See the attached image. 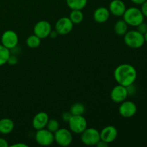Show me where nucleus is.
I'll return each mask as SVG.
<instances>
[{
    "label": "nucleus",
    "instance_id": "7c9ffc66",
    "mask_svg": "<svg viewBox=\"0 0 147 147\" xmlns=\"http://www.w3.org/2000/svg\"><path fill=\"white\" fill-rule=\"evenodd\" d=\"M9 144L7 140L3 138H0V147H8Z\"/></svg>",
    "mask_w": 147,
    "mask_h": 147
},
{
    "label": "nucleus",
    "instance_id": "cd10ccee",
    "mask_svg": "<svg viewBox=\"0 0 147 147\" xmlns=\"http://www.w3.org/2000/svg\"><path fill=\"white\" fill-rule=\"evenodd\" d=\"M128 91V94L130 95V96H133L135 94V93L136 92V88L135 87V86L134 84L130 85V86H127L126 87Z\"/></svg>",
    "mask_w": 147,
    "mask_h": 147
},
{
    "label": "nucleus",
    "instance_id": "ddd939ff",
    "mask_svg": "<svg viewBox=\"0 0 147 147\" xmlns=\"http://www.w3.org/2000/svg\"><path fill=\"white\" fill-rule=\"evenodd\" d=\"M118 136V131L113 126H108L103 128L100 132V139L108 144L112 143Z\"/></svg>",
    "mask_w": 147,
    "mask_h": 147
},
{
    "label": "nucleus",
    "instance_id": "f704fd0d",
    "mask_svg": "<svg viewBox=\"0 0 147 147\" xmlns=\"http://www.w3.org/2000/svg\"><path fill=\"white\" fill-rule=\"evenodd\" d=\"M144 40H145V42L147 43V32L144 34Z\"/></svg>",
    "mask_w": 147,
    "mask_h": 147
},
{
    "label": "nucleus",
    "instance_id": "4468645a",
    "mask_svg": "<svg viewBox=\"0 0 147 147\" xmlns=\"http://www.w3.org/2000/svg\"><path fill=\"white\" fill-rule=\"evenodd\" d=\"M126 9V4L122 0H112L109 4V11L116 17H122Z\"/></svg>",
    "mask_w": 147,
    "mask_h": 147
},
{
    "label": "nucleus",
    "instance_id": "9b49d317",
    "mask_svg": "<svg viewBox=\"0 0 147 147\" xmlns=\"http://www.w3.org/2000/svg\"><path fill=\"white\" fill-rule=\"evenodd\" d=\"M119 111L122 117L129 119L133 117L136 114L137 111V107L134 102L126 100L121 103Z\"/></svg>",
    "mask_w": 147,
    "mask_h": 147
},
{
    "label": "nucleus",
    "instance_id": "2f4dec72",
    "mask_svg": "<svg viewBox=\"0 0 147 147\" xmlns=\"http://www.w3.org/2000/svg\"><path fill=\"white\" fill-rule=\"evenodd\" d=\"M11 147H28V145L23 143H17L11 145Z\"/></svg>",
    "mask_w": 147,
    "mask_h": 147
},
{
    "label": "nucleus",
    "instance_id": "f257e3e1",
    "mask_svg": "<svg viewBox=\"0 0 147 147\" xmlns=\"http://www.w3.org/2000/svg\"><path fill=\"white\" fill-rule=\"evenodd\" d=\"M113 76L116 81L119 85L123 86H130L134 84L137 78L136 70L133 65L130 64H121L116 67L113 73Z\"/></svg>",
    "mask_w": 147,
    "mask_h": 147
},
{
    "label": "nucleus",
    "instance_id": "c85d7f7f",
    "mask_svg": "<svg viewBox=\"0 0 147 147\" xmlns=\"http://www.w3.org/2000/svg\"><path fill=\"white\" fill-rule=\"evenodd\" d=\"M141 11H142V14H144V17H147V0L142 4Z\"/></svg>",
    "mask_w": 147,
    "mask_h": 147
},
{
    "label": "nucleus",
    "instance_id": "1a4fd4ad",
    "mask_svg": "<svg viewBox=\"0 0 147 147\" xmlns=\"http://www.w3.org/2000/svg\"><path fill=\"white\" fill-rule=\"evenodd\" d=\"M55 31L60 35H66L73 30V23L69 17H63L59 19L55 24Z\"/></svg>",
    "mask_w": 147,
    "mask_h": 147
},
{
    "label": "nucleus",
    "instance_id": "2eb2a0df",
    "mask_svg": "<svg viewBox=\"0 0 147 147\" xmlns=\"http://www.w3.org/2000/svg\"><path fill=\"white\" fill-rule=\"evenodd\" d=\"M49 121V116L45 112H39L32 119V126L36 131L45 129Z\"/></svg>",
    "mask_w": 147,
    "mask_h": 147
},
{
    "label": "nucleus",
    "instance_id": "39448f33",
    "mask_svg": "<svg viewBox=\"0 0 147 147\" xmlns=\"http://www.w3.org/2000/svg\"><path fill=\"white\" fill-rule=\"evenodd\" d=\"M68 123L70 130L76 134H80L87 128V121L83 115H73Z\"/></svg>",
    "mask_w": 147,
    "mask_h": 147
},
{
    "label": "nucleus",
    "instance_id": "c756f323",
    "mask_svg": "<svg viewBox=\"0 0 147 147\" xmlns=\"http://www.w3.org/2000/svg\"><path fill=\"white\" fill-rule=\"evenodd\" d=\"M96 146L98 147H108L109 146V144L106 143V142H103V141H102L101 139H100V140L99 141L97 144H96Z\"/></svg>",
    "mask_w": 147,
    "mask_h": 147
},
{
    "label": "nucleus",
    "instance_id": "b1692460",
    "mask_svg": "<svg viewBox=\"0 0 147 147\" xmlns=\"http://www.w3.org/2000/svg\"><path fill=\"white\" fill-rule=\"evenodd\" d=\"M46 127L47 130L54 134L60 129V124H59V122L55 119H49Z\"/></svg>",
    "mask_w": 147,
    "mask_h": 147
},
{
    "label": "nucleus",
    "instance_id": "f03ea898",
    "mask_svg": "<svg viewBox=\"0 0 147 147\" xmlns=\"http://www.w3.org/2000/svg\"><path fill=\"white\" fill-rule=\"evenodd\" d=\"M122 17L128 25L131 27H137L140 23L144 21V16L141 9L134 7L126 9Z\"/></svg>",
    "mask_w": 147,
    "mask_h": 147
},
{
    "label": "nucleus",
    "instance_id": "4be33fe9",
    "mask_svg": "<svg viewBox=\"0 0 147 147\" xmlns=\"http://www.w3.org/2000/svg\"><path fill=\"white\" fill-rule=\"evenodd\" d=\"M26 44L30 48H37L41 44V39L35 34H32L27 37Z\"/></svg>",
    "mask_w": 147,
    "mask_h": 147
},
{
    "label": "nucleus",
    "instance_id": "20e7f679",
    "mask_svg": "<svg viewBox=\"0 0 147 147\" xmlns=\"http://www.w3.org/2000/svg\"><path fill=\"white\" fill-rule=\"evenodd\" d=\"M80 140L85 145L96 146L100 140V132L95 128H86L80 134Z\"/></svg>",
    "mask_w": 147,
    "mask_h": 147
},
{
    "label": "nucleus",
    "instance_id": "dca6fc26",
    "mask_svg": "<svg viewBox=\"0 0 147 147\" xmlns=\"http://www.w3.org/2000/svg\"><path fill=\"white\" fill-rule=\"evenodd\" d=\"M110 11L106 7H100L96 9L93 12V20L97 23H104L109 20Z\"/></svg>",
    "mask_w": 147,
    "mask_h": 147
},
{
    "label": "nucleus",
    "instance_id": "393cba45",
    "mask_svg": "<svg viewBox=\"0 0 147 147\" xmlns=\"http://www.w3.org/2000/svg\"><path fill=\"white\" fill-rule=\"evenodd\" d=\"M136 27V30L142 34H144L147 32V24L144 22L140 23Z\"/></svg>",
    "mask_w": 147,
    "mask_h": 147
},
{
    "label": "nucleus",
    "instance_id": "bb28decb",
    "mask_svg": "<svg viewBox=\"0 0 147 147\" xmlns=\"http://www.w3.org/2000/svg\"><path fill=\"white\" fill-rule=\"evenodd\" d=\"M72 116H73V114L70 113V111H65L62 114V119L65 122H68L70 119H71Z\"/></svg>",
    "mask_w": 147,
    "mask_h": 147
},
{
    "label": "nucleus",
    "instance_id": "6e6552de",
    "mask_svg": "<svg viewBox=\"0 0 147 147\" xmlns=\"http://www.w3.org/2000/svg\"><path fill=\"white\" fill-rule=\"evenodd\" d=\"M1 42L2 45L11 50L17 46L19 42L18 35L13 30H7L1 35Z\"/></svg>",
    "mask_w": 147,
    "mask_h": 147
},
{
    "label": "nucleus",
    "instance_id": "aec40b11",
    "mask_svg": "<svg viewBox=\"0 0 147 147\" xmlns=\"http://www.w3.org/2000/svg\"><path fill=\"white\" fill-rule=\"evenodd\" d=\"M73 24H78L83 20V14L81 10H72L69 17Z\"/></svg>",
    "mask_w": 147,
    "mask_h": 147
},
{
    "label": "nucleus",
    "instance_id": "423d86ee",
    "mask_svg": "<svg viewBox=\"0 0 147 147\" xmlns=\"http://www.w3.org/2000/svg\"><path fill=\"white\" fill-rule=\"evenodd\" d=\"M55 142L61 146H68L73 142V135L70 130L62 128L54 133Z\"/></svg>",
    "mask_w": 147,
    "mask_h": 147
},
{
    "label": "nucleus",
    "instance_id": "9d476101",
    "mask_svg": "<svg viewBox=\"0 0 147 147\" xmlns=\"http://www.w3.org/2000/svg\"><path fill=\"white\" fill-rule=\"evenodd\" d=\"M33 31H34V34L35 35L42 40V39L49 37V34L52 31L51 24L48 21L40 20L35 24Z\"/></svg>",
    "mask_w": 147,
    "mask_h": 147
},
{
    "label": "nucleus",
    "instance_id": "0eeeda50",
    "mask_svg": "<svg viewBox=\"0 0 147 147\" xmlns=\"http://www.w3.org/2000/svg\"><path fill=\"white\" fill-rule=\"evenodd\" d=\"M34 139L39 145L43 146H50L55 142L54 134L45 129L37 130Z\"/></svg>",
    "mask_w": 147,
    "mask_h": 147
},
{
    "label": "nucleus",
    "instance_id": "72a5a7b5",
    "mask_svg": "<svg viewBox=\"0 0 147 147\" xmlns=\"http://www.w3.org/2000/svg\"><path fill=\"white\" fill-rule=\"evenodd\" d=\"M58 35V33L55 30V31H51L50 32V34H49V37H50L51 38L54 39V38H56L57 37V36Z\"/></svg>",
    "mask_w": 147,
    "mask_h": 147
},
{
    "label": "nucleus",
    "instance_id": "5701e85b",
    "mask_svg": "<svg viewBox=\"0 0 147 147\" xmlns=\"http://www.w3.org/2000/svg\"><path fill=\"white\" fill-rule=\"evenodd\" d=\"M86 111L85 106L81 103H76L70 107V113L73 115H83Z\"/></svg>",
    "mask_w": 147,
    "mask_h": 147
},
{
    "label": "nucleus",
    "instance_id": "a211bd4d",
    "mask_svg": "<svg viewBox=\"0 0 147 147\" xmlns=\"http://www.w3.org/2000/svg\"><path fill=\"white\" fill-rule=\"evenodd\" d=\"M128 24L123 20H119L115 23L114 32L119 36H123L128 32Z\"/></svg>",
    "mask_w": 147,
    "mask_h": 147
},
{
    "label": "nucleus",
    "instance_id": "412c9836",
    "mask_svg": "<svg viewBox=\"0 0 147 147\" xmlns=\"http://www.w3.org/2000/svg\"><path fill=\"white\" fill-rule=\"evenodd\" d=\"M10 55H11L10 50L0 44V66L7 63V60Z\"/></svg>",
    "mask_w": 147,
    "mask_h": 147
},
{
    "label": "nucleus",
    "instance_id": "7ed1b4c3",
    "mask_svg": "<svg viewBox=\"0 0 147 147\" xmlns=\"http://www.w3.org/2000/svg\"><path fill=\"white\" fill-rule=\"evenodd\" d=\"M124 42L128 47L133 49H138L144 45V34L137 30H130L124 34Z\"/></svg>",
    "mask_w": 147,
    "mask_h": 147
},
{
    "label": "nucleus",
    "instance_id": "f3484780",
    "mask_svg": "<svg viewBox=\"0 0 147 147\" xmlns=\"http://www.w3.org/2000/svg\"><path fill=\"white\" fill-rule=\"evenodd\" d=\"M14 128V122L8 118H4L0 120V133L8 134L11 133Z\"/></svg>",
    "mask_w": 147,
    "mask_h": 147
},
{
    "label": "nucleus",
    "instance_id": "6ab92c4d",
    "mask_svg": "<svg viewBox=\"0 0 147 147\" xmlns=\"http://www.w3.org/2000/svg\"><path fill=\"white\" fill-rule=\"evenodd\" d=\"M87 2L88 0H66L67 7L72 10H82Z\"/></svg>",
    "mask_w": 147,
    "mask_h": 147
},
{
    "label": "nucleus",
    "instance_id": "f8f14e48",
    "mask_svg": "<svg viewBox=\"0 0 147 147\" xmlns=\"http://www.w3.org/2000/svg\"><path fill=\"white\" fill-rule=\"evenodd\" d=\"M128 96L127 88L126 86L118 85L115 86L111 91V98L112 101L116 103H121L126 100Z\"/></svg>",
    "mask_w": 147,
    "mask_h": 147
},
{
    "label": "nucleus",
    "instance_id": "a878e982",
    "mask_svg": "<svg viewBox=\"0 0 147 147\" xmlns=\"http://www.w3.org/2000/svg\"><path fill=\"white\" fill-rule=\"evenodd\" d=\"M17 57H16L15 55H10L9 57L8 60H7V63L11 65H14L17 63Z\"/></svg>",
    "mask_w": 147,
    "mask_h": 147
},
{
    "label": "nucleus",
    "instance_id": "473e14b6",
    "mask_svg": "<svg viewBox=\"0 0 147 147\" xmlns=\"http://www.w3.org/2000/svg\"><path fill=\"white\" fill-rule=\"evenodd\" d=\"M145 1H146V0H131V2H133L135 4H137V5H142Z\"/></svg>",
    "mask_w": 147,
    "mask_h": 147
}]
</instances>
